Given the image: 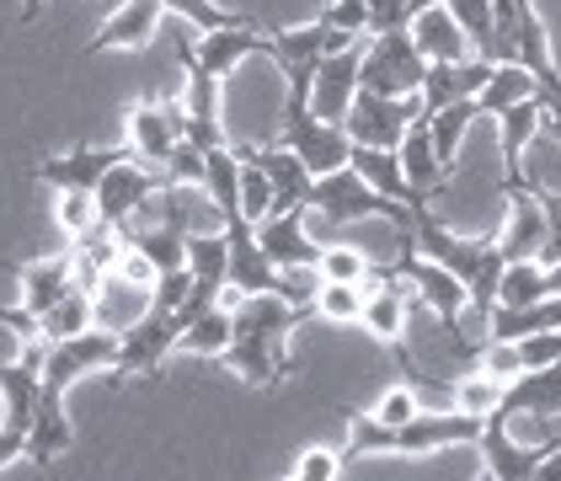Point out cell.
<instances>
[{
	"instance_id": "10",
	"label": "cell",
	"mask_w": 561,
	"mask_h": 481,
	"mask_svg": "<svg viewBox=\"0 0 561 481\" xmlns=\"http://www.w3.org/2000/svg\"><path fill=\"white\" fill-rule=\"evenodd\" d=\"M514 65H524V70L535 76L546 107L561 102V76H557V59H551V33H546L535 0H514Z\"/></svg>"
},
{
	"instance_id": "22",
	"label": "cell",
	"mask_w": 561,
	"mask_h": 481,
	"mask_svg": "<svg viewBox=\"0 0 561 481\" xmlns=\"http://www.w3.org/2000/svg\"><path fill=\"white\" fill-rule=\"evenodd\" d=\"M124 156H129V145H118V150H91V145H76V150H70V156H59V161H38L33 176L48 182V187H59V193H65V187H87L91 193V187L102 182V172H107L113 161H124Z\"/></svg>"
},
{
	"instance_id": "19",
	"label": "cell",
	"mask_w": 561,
	"mask_h": 481,
	"mask_svg": "<svg viewBox=\"0 0 561 481\" xmlns=\"http://www.w3.org/2000/svg\"><path fill=\"white\" fill-rule=\"evenodd\" d=\"M176 145V129H172V113H167V102H156V96H145L139 107H129V156L134 161H145V167H167V156H172Z\"/></svg>"
},
{
	"instance_id": "34",
	"label": "cell",
	"mask_w": 561,
	"mask_h": 481,
	"mask_svg": "<svg viewBox=\"0 0 561 481\" xmlns=\"http://www.w3.org/2000/svg\"><path fill=\"white\" fill-rule=\"evenodd\" d=\"M161 11H172L182 27H198V33H209V27H241V22H252V16H241V11H225L215 0H161Z\"/></svg>"
},
{
	"instance_id": "36",
	"label": "cell",
	"mask_w": 561,
	"mask_h": 481,
	"mask_svg": "<svg viewBox=\"0 0 561 481\" xmlns=\"http://www.w3.org/2000/svg\"><path fill=\"white\" fill-rule=\"evenodd\" d=\"M481 59H492V0H444Z\"/></svg>"
},
{
	"instance_id": "46",
	"label": "cell",
	"mask_w": 561,
	"mask_h": 481,
	"mask_svg": "<svg viewBox=\"0 0 561 481\" xmlns=\"http://www.w3.org/2000/svg\"><path fill=\"white\" fill-rule=\"evenodd\" d=\"M546 295H561V263L546 267Z\"/></svg>"
},
{
	"instance_id": "13",
	"label": "cell",
	"mask_w": 561,
	"mask_h": 481,
	"mask_svg": "<svg viewBox=\"0 0 561 481\" xmlns=\"http://www.w3.org/2000/svg\"><path fill=\"white\" fill-rule=\"evenodd\" d=\"M476 444H481L486 477H497V481H535L540 455L551 449V444H535V449L514 444V438H508V417H503V412H486V417H481V434H476Z\"/></svg>"
},
{
	"instance_id": "25",
	"label": "cell",
	"mask_w": 561,
	"mask_h": 481,
	"mask_svg": "<svg viewBox=\"0 0 561 481\" xmlns=\"http://www.w3.org/2000/svg\"><path fill=\"white\" fill-rule=\"evenodd\" d=\"M540 113H546L540 96H524V102L497 113V145H503V161H508V182H503V187L524 182V150H529V139L540 134Z\"/></svg>"
},
{
	"instance_id": "15",
	"label": "cell",
	"mask_w": 561,
	"mask_h": 481,
	"mask_svg": "<svg viewBox=\"0 0 561 481\" xmlns=\"http://www.w3.org/2000/svg\"><path fill=\"white\" fill-rule=\"evenodd\" d=\"M247 386H262L273 391L284 375H289V353H284V337H267V332H236L230 348L219 353Z\"/></svg>"
},
{
	"instance_id": "21",
	"label": "cell",
	"mask_w": 561,
	"mask_h": 481,
	"mask_svg": "<svg viewBox=\"0 0 561 481\" xmlns=\"http://www.w3.org/2000/svg\"><path fill=\"white\" fill-rule=\"evenodd\" d=\"M156 27H161V0H124L107 22H102V33L87 44V54H107V48H145L156 38Z\"/></svg>"
},
{
	"instance_id": "23",
	"label": "cell",
	"mask_w": 561,
	"mask_h": 481,
	"mask_svg": "<svg viewBox=\"0 0 561 481\" xmlns=\"http://www.w3.org/2000/svg\"><path fill=\"white\" fill-rule=\"evenodd\" d=\"M65 289H76V252H54L22 267V310L38 321Z\"/></svg>"
},
{
	"instance_id": "31",
	"label": "cell",
	"mask_w": 561,
	"mask_h": 481,
	"mask_svg": "<svg viewBox=\"0 0 561 481\" xmlns=\"http://www.w3.org/2000/svg\"><path fill=\"white\" fill-rule=\"evenodd\" d=\"M230 337H236V327H230V310H225V306H209L204 316H193V321L176 332V348H182V353H198V358H219V353L230 348Z\"/></svg>"
},
{
	"instance_id": "43",
	"label": "cell",
	"mask_w": 561,
	"mask_h": 481,
	"mask_svg": "<svg viewBox=\"0 0 561 481\" xmlns=\"http://www.w3.org/2000/svg\"><path fill=\"white\" fill-rule=\"evenodd\" d=\"M91 219H96V204H91L87 187H65V193H59V225H65L70 236H81Z\"/></svg>"
},
{
	"instance_id": "12",
	"label": "cell",
	"mask_w": 561,
	"mask_h": 481,
	"mask_svg": "<svg viewBox=\"0 0 561 481\" xmlns=\"http://www.w3.org/2000/svg\"><path fill=\"white\" fill-rule=\"evenodd\" d=\"M497 412L514 417H561V358L540 364V369H518L514 380H503V401Z\"/></svg>"
},
{
	"instance_id": "2",
	"label": "cell",
	"mask_w": 561,
	"mask_h": 481,
	"mask_svg": "<svg viewBox=\"0 0 561 481\" xmlns=\"http://www.w3.org/2000/svg\"><path fill=\"white\" fill-rule=\"evenodd\" d=\"M401 257H396V267H369V278L364 284H386V278H396V284H412V300L417 306H428L433 316H438V327L449 332V348L455 353H471L466 343H460V310H466V284L449 273V267H438L433 257H423L417 247H412V236L401 230Z\"/></svg>"
},
{
	"instance_id": "48",
	"label": "cell",
	"mask_w": 561,
	"mask_h": 481,
	"mask_svg": "<svg viewBox=\"0 0 561 481\" xmlns=\"http://www.w3.org/2000/svg\"><path fill=\"white\" fill-rule=\"evenodd\" d=\"M407 5H412V16H417V11H428V5H444V0H407Z\"/></svg>"
},
{
	"instance_id": "5",
	"label": "cell",
	"mask_w": 561,
	"mask_h": 481,
	"mask_svg": "<svg viewBox=\"0 0 561 481\" xmlns=\"http://www.w3.org/2000/svg\"><path fill=\"white\" fill-rule=\"evenodd\" d=\"M423 113V96L412 91V96H380V91H353V102H347V118L343 129L353 145H375V150H396V139L401 129L412 124Z\"/></svg>"
},
{
	"instance_id": "4",
	"label": "cell",
	"mask_w": 561,
	"mask_h": 481,
	"mask_svg": "<svg viewBox=\"0 0 561 481\" xmlns=\"http://www.w3.org/2000/svg\"><path fill=\"white\" fill-rule=\"evenodd\" d=\"M423 70L428 59L417 54L412 33H375L369 48L358 54V87L364 91H380V96H412L423 87Z\"/></svg>"
},
{
	"instance_id": "42",
	"label": "cell",
	"mask_w": 561,
	"mask_h": 481,
	"mask_svg": "<svg viewBox=\"0 0 561 481\" xmlns=\"http://www.w3.org/2000/svg\"><path fill=\"white\" fill-rule=\"evenodd\" d=\"M364 11H369V0H332L316 22H327V27L343 33V38H364Z\"/></svg>"
},
{
	"instance_id": "26",
	"label": "cell",
	"mask_w": 561,
	"mask_h": 481,
	"mask_svg": "<svg viewBox=\"0 0 561 481\" xmlns=\"http://www.w3.org/2000/svg\"><path fill=\"white\" fill-rule=\"evenodd\" d=\"M412 44L423 59H471V38L460 33V22L449 16V5H428L412 16Z\"/></svg>"
},
{
	"instance_id": "37",
	"label": "cell",
	"mask_w": 561,
	"mask_h": 481,
	"mask_svg": "<svg viewBox=\"0 0 561 481\" xmlns=\"http://www.w3.org/2000/svg\"><path fill=\"white\" fill-rule=\"evenodd\" d=\"M316 278H332V284H364V278H369V257L353 252V247H321Z\"/></svg>"
},
{
	"instance_id": "28",
	"label": "cell",
	"mask_w": 561,
	"mask_h": 481,
	"mask_svg": "<svg viewBox=\"0 0 561 481\" xmlns=\"http://www.w3.org/2000/svg\"><path fill=\"white\" fill-rule=\"evenodd\" d=\"M204 193H209V204H215L219 225H230V219H241V156L236 150H204Z\"/></svg>"
},
{
	"instance_id": "33",
	"label": "cell",
	"mask_w": 561,
	"mask_h": 481,
	"mask_svg": "<svg viewBox=\"0 0 561 481\" xmlns=\"http://www.w3.org/2000/svg\"><path fill=\"white\" fill-rule=\"evenodd\" d=\"M225 263H230L225 230H193V236H187V273H193V278L225 284Z\"/></svg>"
},
{
	"instance_id": "16",
	"label": "cell",
	"mask_w": 561,
	"mask_h": 481,
	"mask_svg": "<svg viewBox=\"0 0 561 481\" xmlns=\"http://www.w3.org/2000/svg\"><path fill=\"white\" fill-rule=\"evenodd\" d=\"M236 156H247V161H257L262 176H267V187H273V209L267 215H278V209H305V198H310V172H305V161L289 150V145H267V150H236Z\"/></svg>"
},
{
	"instance_id": "20",
	"label": "cell",
	"mask_w": 561,
	"mask_h": 481,
	"mask_svg": "<svg viewBox=\"0 0 561 481\" xmlns=\"http://www.w3.org/2000/svg\"><path fill=\"white\" fill-rule=\"evenodd\" d=\"M70 444H76V428H70V417H65V396L38 386V406H33V423H27V455H22V460L48 466V460H59Z\"/></svg>"
},
{
	"instance_id": "40",
	"label": "cell",
	"mask_w": 561,
	"mask_h": 481,
	"mask_svg": "<svg viewBox=\"0 0 561 481\" xmlns=\"http://www.w3.org/2000/svg\"><path fill=\"white\" fill-rule=\"evenodd\" d=\"M423 412V401H417V386H390L380 401H375V423H386V428H396V423H407V417H417Z\"/></svg>"
},
{
	"instance_id": "35",
	"label": "cell",
	"mask_w": 561,
	"mask_h": 481,
	"mask_svg": "<svg viewBox=\"0 0 561 481\" xmlns=\"http://www.w3.org/2000/svg\"><path fill=\"white\" fill-rule=\"evenodd\" d=\"M310 310L327 316V321H358V310H364V284H332V278H321Z\"/></svg>"
},
{
	"instance_id": "29",
	"label": "cell",
	"mask_w": 561,
	"mask_h": 481,
	"mask_svg": "<svg viewBox=\"0 0 561 481\" xmlns=\"http://www.w3.org/2000/svg\"><path fill=\"white\" fill-rule=\"evenodd\" d=\"M428 118V134H433V156H438V172L449 176L455 172V156H460V139H466V129H471L476 118V102L471 96H455V102H444V107H433V113H423Z\"/></svg>"
},
{
	"instance_id": "32",
	"label": "cell",
	"mask_w": 561,
	"mask_h": 481,
	"mask_svg": "<svg viewBox=\"0 0 561 481\" xmlns=\"http://www.w3.org/2000/svg\"><path fill=\"white\" fill-rule=\"evenodd\" d=\"M529 300H546V267L535 257H514L503 263L497 278V306H529Z\"/></svg>"
},
{
	"instance_id": "18",
	"label": "cell",
	"mask_w": 561,
	"mask_h": 481,
	"mask_svg": "<svg viewBox=\"0 0 561 481\" xmlns=\"http://www.w3.org/2000/svg\"><path fill=\"white\" fill-rule=\"evenodd\" d=\"M508 225H503V236H497V247H503V257L514 263V257H540V247H546V209H540V198H535V187H524L514 182L508 187Z\"/></svg>"
},
{
	"instance_id": "17",
	"label": "cell",
	"mask_w": 561,
	"mask_h": 481,
	"mask_svg": "<svg viewBox=\"0 0 561 481\" xmlns=\"http://www.w3.org/2000/svg\"><path fill=\"white\" fill-rule=\"evenodd\" d=\"M187 48H193V59L215 76V81H225L241 59H252V54H267V38L257 33V22H241V27H209L198 44L187 38Z\"/></svg>"
},
{
	"instance_id": "14",
	"label": "cell",
	"mask_w": 561,
	"mask_h": 481,
	"mask_svg": "<svg viewBox=\"0 0 561 481\" xmlns=\"http://www.w3.org/2000/svg\"><path fill=\"white\" fill-rule=\"evenodd\" d=\"M252 236H257L262 257L273 267H316V257H321V247L305 236V209L262 215L257 225H252Z\"/></svg>"
},
{
	"instance_id": "27",
	"label": "cell",
	"mask_w": 561,
	"mask_h": 481,
	"mask_svg": "<svg viewBox=\"0 0 561 481\" xmlns=\"http://www.w3.org/2000/svg\"><path fill=\"white\" fill-rule=\"evenodd\" d=\"M396 161H401V176L423 193V198H433L438 193V182H444V172H438V156H433V134H428V118L417 113L407 129H401V139H396Z\"/></svg>"
},
{
	"instance_id": "3",
	"label": "cell",
	"mask_w": 561,
	"mask_h": 481,
	"mask_svg": "<svg viewBox=\"0 0 561 481\" xmlns=\"http://www.w3.org/2000/svg\"><path fill=\"white\" fill-rule=\"evenodd\" d=\"M305 209L327 215L332 225H353V219H390L396 230L412 225V209H407V204H396V198H386V193H375L353 167H337V172H327V176H310V198H305Z\"/></svg>"
},
{
	"instance_id": "8",
	"label": "cell",
	"mask_w": 561,
	"mask_h": 481,
	"mask_svg": "<svg viewBox=\"0 0 561 481\" xmlns=\"http://www.w3.org/2000/svg\"><path fill=\"white\" fill-rule=\"evenodd\" d=\"M172 348H176V316L172 310H161V306H145L129 327L118 332L113 375H156Z\"/></svg>"
},
{
	"instance_id": "11",
	"label": "cell",
	"mask_w": 561,
	"mask_h": 481,
	"mask_svg": "<svg viewBox=\"0 0 561 481\" xmlns=\"http://www.w3.org/2000/svg\"><path fill=\"white\" fill-rule=\"evenodd\" d=\"M407 236H412V247H423V257H433L438 267H449L460 284H471L476 263H481V252H486V241H466V236H455L449 225H438L428 215V204H417L412 209V225H407Z\"/></svg>"
},
{
	"instance_id": "6",
	"label": "cell",
	"mask_w": 561,
	"mask_h": 481,
	"mask_svg": "<svg viewBox=\"0 0 561 481\" xmlns=\"http://www.w3.org/2000/svg\"><path fill=\"white\" fill-rule=\"evenodd\" d=\"M284 145L300 156L310 176H327V172H337V167H347V150H353L343 124L316 118L305 102H284Z\"/></svg>"
},
{
	"instance_id": "38",
	"label": "cell",
	"mask_w": 561,
	"mask_h": 481,
	"mask_svg": "<svg viewBox=\"0 0 561 481\" xmlns=\"http://www.w3.org/2000/svg\"><path fill=\"white\" fill-rule=\"evenodd\" d=\"M449 396H455V406H460V412L486 417V412H497V401H503V380H492V375H471V380H460Z\"/></svg>"
},
{
	"instance_id": "47",
	"label": "cell",
	"mask_w": 561,
	"mask_h": 481,
	"mask_svg": "<svg viewBox=\"0 0 561 481\" xmlns=\"http://www.w3.org/2000/svg\"><path fill=\"white\" fill-rule=\"evenodd\" d=\"M38 5H44V0H22V27H33V22H38Z\"/></svg>"
},
{
	"instance_id": "9",
	"label": "cell",
	"mask_w": 561,
	"mask_h": 481,
	"mask_svg": "<svg viewBox=\"0 0 561 481\" xmlns=\"http://www.w3.org/2000/svg\"><path fill=\"white\" fill-rule=\"evenodd\" d=\"M358 54H364V38L316 59L310 96H305V107H310L316 118H327V124H343L347 118V102H353V91H358Z\"/></svg>"
},
{
	"instance_id": "41",
	"label": "cell",
	"mask_w": 561,
	"mask_h": 481,
	"mask_svg": "<svg viewBox=\"0 0 561 481\" xmlns=\"http://www.w3.org/2000/svg\"><path fill=\"white\" fill-rule=\"evenodd\" d=\"M401 27H412V5H407V0H369V11H364V38L401 33Z\"/></svg>"
},
{
	"instance_id": "45",
	"label": "cell",
	"mask_w": 561,
	"mask_h": 481,
	"mask_svg": "<svg viewBox=\"0 0 561 481\" xmlns=\"http://www.w3.org/2000/svg\"><path fill=\"white\" fill-rule=\"evenodd\" d=\"M540 129H551V139L561 145V102H551V107L540 113Z\"/></svg>"
},
{
	"instance_id": "24",
	"label": "cell",
	"mask_w": 561,
	"mask_h": 481,
	"mask_svg": "<svg viewBox=\"0 0 561 481\" xmlns=\"http://www.w3.org/2000/svg\"><path fill=\"white\" fill-rule=\"evenodd\" d=\"M347 167L364 176L375 193H386V198H396V204H407V209H417V204H428L407 176H401V161H396V150H375V145H353L347 150Z\"/></svg>"
},
{
	"instance_id": "7",
	"label": "cell",
	"mask_w": 561,
	"mask_h": 481,
	"mask_svg": "<svg viewBox=\"0 0 561 481\" xmlns=\"http://www.w3.org/2000/svg\"><path fill=\"white\" fill-rule=\"evenodd\" d=\"M161 182H167V176L156 172V167H145V161H134V156L113 161V167L102 172V182L91 187L96 219H102V225H113V230H124V225L150 204V193H156Z\"/></svg>"
},
{
	"instance_id": "39",
	"label": "cell",
	"mask_w": 561,
	"mask_h": 481,
	"mask_svg": "<svg viewBox=\"0 0 561 481\" xmlns=\"http://www.w3.org/2000/svg\"><path fill=\"white\" fill-rule=\"evenodd\" d=\"M267 209H273V187H267V176H262L257 161H247V156H241V219H247V225H257Z\"/></svg>"
},
{
	"instance_id": "44",
	"label": "cell",
	"mask_w": 561,
	"mask_h": 481,
	"mask_svg": "<svg viewBox=\"0 0 561 481\" xmlns=\"http://www.w3.org/2000/svg\"><path fill=\"white\" fill-rule=\"evenodd\" d=\"M295 477H300V481H332V477H343V455H332V449H305L300 466H295Z\"/></svg>"
},
{
	"instance_id": "30",
	"label": "cell",
	"mask_w": 561,
	"mask_h": 481,
	"mask_svg": "<svg viewBox=\"0 0 561 481\" xmlns=\"http://www.w3.org/2000/svg\"><path fill=\"white\" fill-rule=\"evenodd\" d=\"M524 96H540V87H535V76L524 70V65H492V76L481 81V91H476V113L481 118H497L503 107H514V102H524Z\"/></svg>"
},
{
	"instance_id": "1",
	"label": "cell",
	"mask_w": 561,
	"mask_h": 481,
	"mask_svg": "<svg viewBox=\"0 0 561 481\" xmlns=\"http://www.w3.org/2000/svg\"><path fill=\"white\" fill-rule=\"evenodd\" d=\"M481 417L471 412H417L407 423H375L369 412H347V449L343 460L358 455H428V449H449V444H476Z\"/></svg>"
}]
</instances>
